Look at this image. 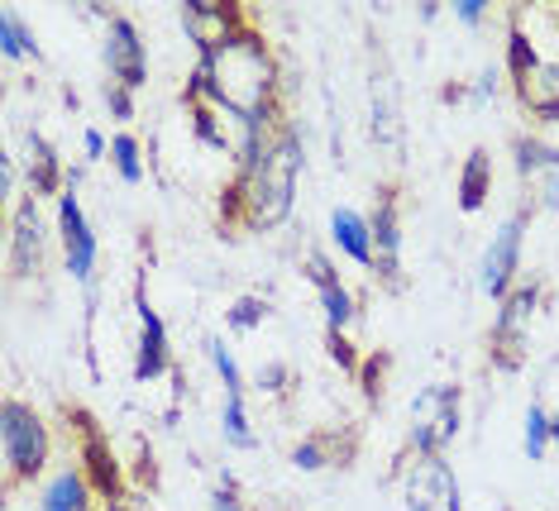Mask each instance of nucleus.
Listing matches in <instances>:
<instances>
[{"label": "nucleus", "instance_id": "obj_23", "mask_svg": "<svg viewBox=\"0 0 559 511\" xmlns=\"http://www.w3.org/2000/svg\"><path fill=\"white\" fill-rule=\"evenodd\" d=\"M550 420H555V416L545 412L540 402H531V406H526V420H521V450H526V459H531V464H540V459L555 450Z\"/></svg>", "mask_w": 559, "mask_h": 511}, {"label": "nucleus", "instance_id": "obj_19", "mask_svg": "<svg viewBox=\"0 0 559 511\" xmlns=\"http://www.w3.org/2000/svg\"><path fill=\"white\" fill-rule=\"evenodd\" d=\"M92 492L86 468H58L39 488V511H92Z\"/></svg>", "mask_w": 559, "mask_h": 511}, {"label": "nucleus", "instance_id": "obj_18", "mask_svg": "<svg viewBox=\"0 0 559 511\" xmlns=\"http://www.w3.org/2000/svg\"><path fill=\"white\" fill-rule=\"evenodd\" d=\"M373 249H378V273L397 277V259H402V225H397V201L392 191H378V206H373Z\"/></svg>", "mask_w": 559, "mask_h": 511}, {"label": "nucleus", "instance_id": "obj_10", "mask_svg": "<svg viewBox=\"0 0 559 511\" xmlns=\"http://www.w3.org/2000/svg\"><path fill=\"white\" fill-rule=\"evenodd\" d=\"M48 259V229L39 215V197H24L10 211V268L15 277H39Z\"/></svg>", "mask_w": 559, "mask_h": 511}, {"label": "nucleus", "instance_id": "obj_27", "mask_svg": "<svg viewBox=\"0 0 559 511\" xmlns=\"http://www.w3.org/2000/svg\"><path fill=\"white\" fill-rule=\"evenodd\" d=\"M292 464H297L301 474H321V468L330 464V444L316 440V436H307V440L297 444V450H292Z\"/></svg>", "mask_w": 559, "mask_h": 511}, {"label": "nucleus", "instance_id": "obj_21", "mask_svg": "<svg viewBox=\"0 0 559 511\" xmlns=\"http://www.w3.org/2000/svg\"><path fill=\"white\" fill-rule=\"evenodd\" d=\"M221 440L230 450H259V430L249 420V406H245V392H225V406H221Z\"/></svg>", "mask_w": 559, "mask_h": 511}, {"label": "nucleus", "instance_id": "obj_15", "mask_svg": "<svg viewBox=\"0 0 559 511\" xmlns=\"http://www.w3.org/2000/svg\"><path fill=\"white\" fill-rule=\"evenodd\" d=\"M307 277L316 283V292H321V311H325V325H330V335H345V330L354 325V297H349V287L340 283V273H335V263L325 259V253H307Z\"/></svg>", "mask_w": 559, "mask_h": 511}, {"label": "nucleus", "instance_id": "obj_32", "mask_svg": "<svg viewBox=\"0 0 559 511\" xmlns=\"http://www.w3.org/2000/svg\"><path fill=\"white\" fill-rule=\"evenodd\" d=\"M82 153H86V163H96V158H110V144H106V134H100V130H82Z\"/></svg>", "mask_w": 559, "mask_h": 511}, {"label": "nucleus", "instance_id": "obj_16", "mask_svg": "<svg viewBox=\"0 0 559 511\" xmlns=\"http://www.w3.org/2000/svg\"><path fill=\"white\" fill-rule=\"evenodd\" d=\"M330 245L345 253L349 263L359 268H373L378 263V249H373V221L354 206H335L330 211Z\"/></svg>", "mask_w": 559, "mask_h": 511}, {"label": "nucleus", "instance_id": "obj_1", "mask_svg": "<svg viewBox=\"0 0 559 511\" xmlns=\"http://www.w3.org/2000/svg\"><path fill=\"white\" fill-rule=\"evenodd\" d=\"M307 163L301 153V134L297 124L277 120L263 148L253 153L245 168L235 173L230 187V221H239L245 229H277L297 206V173Z\"/></svg>", "mask_w": 559, "mask_h": 511}, {"label": "nucleus", "instance_id": "obj_30", "mask_svg": "<svg viewBox=\"0 0 559 511\" xmlns=\"http://www.w3.org/2000/svg\"><path fill=\"white\" fill-rule=\"evenodd\" d=\"M454 20L474 29V24L488 20V0H454Z\"/></svg>", "mask_w": 559, "mask_h": 511}, {"label": "nucleus", "instance_id": "obj_25", "mask_svg": "<svg viewBox=\"0 0 559 511\" xmlns=\"http://www.w3.org/2000/svg\"><path fill=\"white\" fill-rule=\"evenodd\" d=\"M110 163H116L120 182H130V187L144 182V148H139L134 134H116V139H110Z\"/></svg>", "mask_w": 559, "mask_h": 511}, {"label": "nucleus", "instance_id": "obj_37", "mask_svg": "<svg viewBox=\"0 0 559 511\" xmlns=\"http://www.w3.org/2000/svg\"><path fill=\"white\" fill-rule=\"evenodd\" d=\"M550 436H555V450H559V416L550 420Z\"/></svg>", "mask_w": 559, "mask_h": 511}, {"label": "nucleus", "instance_id": "obj_4", "mask_svg": "<svg viewBox=\"0 0 559 511\" xmlns=\"http://www.w3.org/2000/svg\"><path fill=\"white\" fill-rule=\"evenodd\" d=\"M460 436V388L430 382L412 397V454H444V444Z\"/></svg>", "mask_w": 559, "mask_h": 511}, {"label": "nucleus", "instance_id": "obj_13", "mask_svg": "<svg viewBox=\"0 0 559 511\" xmlns=\"http://www.w3.org/2000/svg\"><path fill=\"white\" fill-rule=\"evenodd\" d=\"M139 311V344H134V382H154L168 373V325L154 306L144 301V292H134Z\"/></svg>", "mask_w": 559, "mask_h": 511}, {"label": "nucleus", "instance_id": "obj_17", "mask_svg": "<svg viewBox=\"0 0 559 511\" xmlns=\"http://www.w3.org/2000/svg\"><path fill=\"white\" fill-rule=\"evenodd\" d=\"M24 168H29V197H62V163H58V153H53V144L39 134V130H29L24 134Z\"/></svg>", "mask_w": 559, "mask_h": 511}, {"label": "nucleus", "instance_id": "obj_22", "mask_svg": "<svg viewBox=\"0 0 559 511\" xmlns=\"http://www.w3.org/2000/svg\"><path fill=\"white\" fill-rule=\"evenodd\" d=\"M0 54H5L10 62H20V58L39 62V38H34V29L24 24V15H20L15 5L0 10Z\"/></svg>", "mask_w": 559, "mask_h": 511}, {"label": "nucleus", "instance_id": "obj_8", "mask_svg": "<svg viewBox=\"0 0 559 511\" xmlns=\"http://www.w3.org/2000/svg\"><path fill=\"white\" fill-rule=\"evenodd\" d=\"M110 82H120L124 92H144L148 82V48L139 38V24L130 15H110L106 20V44H100Z\"/></svg>", "mask_w": 559, "mask_h": 511}, {"label": "nucleus", "instance_id": "obj_3", "mask_svg": "<svg viewBox=\"0 0 559 511\" xmlns=\"http://www.w3.org/2000/svg\"><path fill=\"white\" fill-rule=\"evenodd\" d=\"M0 454H5V474L10 478H39L48 464V426L29 402L5 397L0 406Z\"/></svg>", "mask_w": 559, "mask_h": 511}, {"label": "nucleus", "instance_id": "obj_20", "mask_svg": "<svg viewBox=\"0 0 559 511\" xmlns=\"http://www.w3.org/2000/svg\"><path fill=\"white\" fill-rule=\"evenodd\" d=\"M454 197H460V211H464V215L483 211V201L492 197V158H488V148H474V153L464 158V168H460V187H454Z\"/></svg>", "mask_w": 559, "mask_h": 511}, {"label": "nucleus", "instance_id": "obj_24", "mask_svg": "<svg viewBox=\"0 0 559 511\" xmlns=\"http://www.w3.org/2000/svg\"><path fill=\"white\" fill-rule=\"evenodd\" d=\"M516 173L526 182H540L545 173H559V148H550L545 139H516Z\"/></svg>", "mask_w": 559, "mask_h": 511}, {"label": "nucleus", "instance_id": "obj_6", "mask_svg": "<svg viewBox=\"0 0 559 511\" xmlns=\"http://www.w3.org/2000/svg\"><path fill=\"white\" fill-rule=\"evenodd\" d=\"M368 106H373V139L392 163H402V92H397V72H392L388 54L368 48Z\"/></svg>", "mask_w": 559, "mask_h": 511}, {"label": "nucleus", "instance_id": "obj_5", "mask_svg": "<svg viewBox=\"0 0 559 511\" xmlns=\"http://www.w3.org/2000/svg\"><path fill=\"white\" fill-rule=\"evenodd\" d=\"M402 502L406 511H464L460 474L444 454H416L402 474Z\"/></svg>", "mask_w": 559, "mask_h": 511}, {"label": "nucleus", "instance_id": "obj_33", "mask_svg": "<svg viewBox=\"0 0 559 511\" xmlns=\"http://www.w3.org/2000/svg\"><path fill=\"white\" fill-rule=\"evenodd\" d=\"M106 511H158L154 502H148L144 492H120V497H110V507Z\"/></svg>", "mask_w": 559, "mask_h": 511}, {"label": "nucleus", "instance_id": "obj_11", "mask_svg": "<svg viewBox=\"0 0 559 511\" xmlns=\"http://www.w3.org/2000/svg\"><path fill=\"white\" fill-rule=\"evenodd\" d=\"M182 29L197 44V54L206 58V54H215V48L230 44V38L245 29V15H239L235 5H221V0H187L182 5Z\"/></svg>", "mask_w": 559, "mask_h": 511}, {"label": "nucleus", "instance_id": "obj_31", "mask_svg": "<svg viewBox=\"0 0 559 511\" xmlns=\"http://www.w3.org/2000/svg\"><path fill=\"white\" fill-rule=\"evenodd\" d=\"M211 511H245V502H239V492H235V483L225 478L221 488L211 492Z\"/></svg>", "mask_w": 559, "mask_h": 511}, {"label": "nucleus", "instance_id": "obj_36", "mask_svg": "<svg viewBox=\"0 0 559 511\" xmlns=\"http://www.w3.org/2000/svg\"><path fill=\"white\" fill-rule=\"evenodd\" d=\"M330 354H335L345 368H354V354H349V344H345V335H330Z\"/></svg>", "mask_w": 559, "mask_h": 511}, {"label": "nucleus", "instance_id": "obj_34", "mask_svg": "<svg viewBox=\"0 0 559 511\" xmlns=\"http://www.w3.org/2000/svg\"><path fill=\"white\" fill-rule=\"evenodd\" d=\"M0 197L15 201V158H10V153L0 158Z\"/></svg>", "mask_w": 559, "mask_h": 511}, {"label": "nucleus", "instance_id": "obj_2", "mask_svg": "<svg viewBox=\"0 0 559 511\" xmlns=\"http://www.w3.org/2000/svg\"><path fill=\"white\" fill-rule=\"evenodd\" d=\"M187 96H211L249 120H277V62L253 29H239L230 44L197 58Z\"/></svg>", "mask_w": 559, "mask_h": 511}, {"label": "nucleus", "instance_id": "obj_29", "mask_svg": "<svg viewBox=\"0 0 559 511\" xmlns=\"http://www.w3.org/2000/svg\"><path fill=\"white\" fill-rule=\"evenodd\" d=\"M106 106L116 120H134V92H124L120 82H106Z\"/></svg>", "mask_w": 559, "mask_h": 511}, {"label": "nucleus", "instance_id": "obj_35", "mask_svg": "<svg viewBox=\"0 0 559 511\" xmlns=\"http://www.w3.org/2000/svg\"><path fill=\"white\" fill-rule=\"evenodd\" d=\"M492 96H498V72L488 68L478 76V86H474V100H492Z\"/></svg>", "mask_w": 559, "mask_h": 511}, {"label": "nucleus", "instance_id": "obj_9", "mask_svg": "<svg viewBox=\"0 0 559 511\" xmlns=\"http://www.w3.org/2000/svg\"><path fill=\"white\" fill-rule=\"evenodd\" d=\"M58 235H62V259H68V273L78 277V283L92 287L100 245H96V235H92V221H86L82 201H78V187H68L58 197Z\"/></svg>", "mask_w": 559, "mask_h": 511}, {"label": "nucleus", "instance_id": "obj_28", "mask_svg": "<svg viewBox=\"0 0 559 511\" xmlns=\"http://www.w3.org/2000/svg\"><path fill=\"white\" fill-rule=\"evenodd\" d=\"M263 316H269V301L263 297H239L225 321H230V330H253V325H263Z\"/></svg>", "mask_w": 559, "mask_h": 511}, {"label": "nucleus", "instance_id": "obj_12", "mask_svg": "<svg viewBox=\"0 0 559 511\" xmlns=\"http://www.w3.org/2000/svg\"><path fill=\"white\" fill-rule=\"evenodd\" d=\"M536 301H540V287L536 283H516L498 301V316H492V344H498L502 364H516V344H521V335H526Z\"/></svg>", "mask_w": 559, "mask_h": 511}, {"label": "nucleus", "instance_id": "obj_26", "mask_svg": "<svg viewBox=\"0 0 559 511\" xmlns=\"http://www.w3.org/2000/svg\"><path fill=\"white\" fill-rule=\"evenodd\" d=\"M206 359H211V368H215V373H221L225 392H245V373H239L235 354L225 349V340H221V335H211V340H206Z\"/></svg>", "mask_w": 559, "mask_h": 511}, {"label": "nucleus", "instance_id": "obj_14", "mask_svg": "<svg viewBox=\"0 0 559 511\" xmlns=\"http://www.w3.org/2000/svg\"><path fill=\"white\" fill-rule=\"evenodd\" d=\"M516 76V96L536 120H559V62L555 58H531Z\"/></svg>", "mask_w": 559, "mask_h": 511}, {"label": "nucleus", "instance_id": "obj_7", "mask_svg": "<svg viewBox=\"0 0 559 511\" xmlns=\"http://www.w3.org/2000/svg\"><path fill=\"white\" fill-rule=\"evenodd\" d=\"M521 245H526V211L507 215V221L492 229L488 249H483V263H478V287L488 292L492 301H502L507 292L516 287V273H521Z\"/></svg>", "mask_w": 559, "mask_h": 511}]
</instances>
